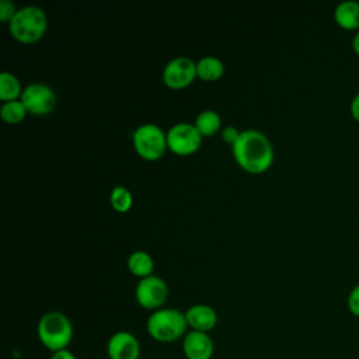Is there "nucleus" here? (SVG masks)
<instances>
[{
    "label": "nucleus",
    "mask_w": 359,
    "mask_h": 359,
    "mask_svg": "<svg viewBox=\"0 0 359 359\" xmlns=\"http://www.w3.org/2000/svg\"><path fill=\"white\" fill-rule=\"evenodd\" d=\"M233 157L247 172H265L273 163V147L266 135L257 129L241 130L238 139L231 146Z\"/></svg>",
    "instance_id": "nucleus-1"
},
{
    "label": "nucleus",
    "mask_w": 359,
    "mask_h": 359,
    "mask_svg": "<svg viewBox=\"0 0 359 359\" xmlns=\"http://www.w3.org/2000/svg\"><path fill=\"white\" fill-rule=\"evenodd\" d=\"M188 328L185 311L174 307H161L151 311L146 321L149 335L160 344H171L184 338Z\"/></svg>",
    "instance_id": "nucleus-2"
},
{
    "label": "nucleus",
    "mask_w": 359,
    "mask_h": 359,
    "mask_svg": "<svg viewBox=\"0 0 359 359\" xmlns=\"http://www.w3.org/2000/svg\"><path fill=\"white\" fill-rule=\"evenodd\" d=\"M36 335L42 346L50 352L66 349L73 338V324L65 313L52 310L39 318Z\"/></svg>",
    "instance_id": "nucleus-3"
},
{
    "label": "nucleus",
    "mask_w": 359,
    "mask_h": 359,
    "mask_svg": "<svg viewBox=\"0 0 359 359\" xmlns=\"http://www.w3.org/2000/svg\"><path fill=\"white\" fill-rule=\"evenodd\" d=\"M48 28L46 13L38 6H24L17 10L8 22L10 34L21 43H34L39 41Z\"/></svg>",
    "instance_id": "nucleus-4"
},
{
    "label": "nucleus",
    "mask_w": 359,
    "mask_h": 359,
    "mask_svg": "<svg viewBox=\"0 0 359 359\" xmlns=\"http://www.w3.org/2000/svg\"><path fill=\"white\" fill-rule=\"evenodd\" d=\"M132 142L136 153L147 161L161 158L168 149L167 132L151 122L139 125L132 133Z\"/></svg>",
    "instance_id": "nucleus-5"
},
{
    "label": "nucleus",
    "mask_w": 359,
    "mask_h": 359,
    "mask_svg": "<svg viewBox=\"0 0 359 359\" xmlns=\"http://www.w3.org/2000/svg\"><path fill=\"white\" fill-rule=\"evenodd\" d=\"M135 299L140 307L156 311L161 309L168 299V285L157 275L142 278L136 283Z\"/></svg>",
    "instance_id": "nucleus-6"
},
{
    "label": "nucleus",
    "mask_w": 359,
    "mask_h": 359,
    "mask_svg": "<svg viewBox=\"0 0 359 359\" xmlns=\"http://www.w3.org/2000/svg\"><path fill=\"white\" fill-rule=\"evenodd\" d=\"M167 144L175 154H194L202 144V135L194 123L177 122L167 130Z\"/></svg>",
    "instance_id": "nucleus-7"
},
{
    "label": "nucleus",
    "mask_w": 359,
    "mask_h": 359,
    "mask_svg": "<svg viewBox=\"0 0 359 359\" xmlns=\"http://www.w3.org/2000/svg\"><path fill=\"white\" fill-rule=\"evenodd\" d=\"M28 114L43 116L50 114L56 107V94L53 88L45 83H31L24 87L21 98Z\"/></svg>",
    "instance_id": "nucleus-8"
},
{
    "label": "nucleus",
    "mask_w": 359,
    "mask_h": 359,
    "mask_svg": "<svg viewBox=\"0 0 359 359\" xmlns=\"http://www.w3.org/2000/svg\"><path fill=\"white\" fill-rule=\"evenodd\" d=\"M196 74V62L188 56H177L167 62L163 69V81L172 90H181L188 87Z\"/></svg>",
    "instance_id": "nucleus-9"
},
{
    "label": "nucleus",
    "mask_w": 359,
    "mask_h": 359,
    "mask_svg": "<svg viewBox=\"0 0 359 359\" xmlns=\"http://www.w3.org/2000/svg\"><path fill=\"white\" fill-rule=\"evenodd\" d=\"M108 359H139V339L129 331H116L107 341Z\"/></svg>",
    "instance_id": "nucleus-10"
},
{
    "label": "nucleus",
    "mask_w": 359,
    "mask_h": 359,
    "mask_svg": "<svg viewBox=\"0 0 359 359\" xmlns=\"http://www.w3.org/2000/svg\"><path fill=\"white\" fill-rule=\"evenodd\" d=\"M182 353L187 359H212L215 344L209 332L188 331L182 338Z\"/></svg>",
    "instance_id": "nucleus-11"
},
{
    "label": "nucleus",
    "mask_w": 359,
    "mask_h": 359,
    "mask_svg": "<svg viewBox=\"0 0 359 359\" xmlns=\"http://www.w3.org/2000/svg\"><path fill=\"white\" fill-rule=\"evenodd\" d=\"M185 318L191 330L201 332H209L217 324L216 310L212 306L202 303L188 307L185 311Z\"/></svg>",
    "instance_id": "nucleus-12"
},
{
    "label": "nucleus",
    "mask_w": 359,
    "mask_h": 359,
    "mask_svg": "<svg viewBox=\"0 0 359 359\" xmlns=\"http://www.w3.org/2000/svg\"><path fill=\"white\" fill-rule=\"evenodd\" d=\"M337 25L346 31H359V1H341L334 10Z\"/></svg>",
    "instance_id": "nucleus-13"
},
{
    "label": "nucleus",
    "mask_w": 359,
    "mask_h": 359,
    "mask_svg": "<svg viewBox=\"0 0 359 359\" xmlns=\"http://www.w3.org/2000/svg\"><path fill=\"white\" fill-rule=\"evenodd\" d=\"M196 74L203 81H216L224 74V63L217 56H203L196 62Z\"/></svg>",
    "instance_id": "nucleus-14"
},
{
    "label": "nucleus",
    "mask_w": 359,
    "mask_h": 359,
    "mask_svg": "<svg viewBox=\"0 0 359 359\" xmlns=\"http://www.w3.org/2000/svg\"><path fill=\"white\" fill-rule=\"evenodd\" d=\"M128 269L132 275L137 276L139 279L150 276L153 275V269H154L153 257L143 250L133 251L128 257Z\"/></svg>",
    "instance_id": "nucleus-15"
},
{
    "label": "nucleus",
    "mask_w": 359,
    "mask_h": 359,
    "mask_svg": "<svg viewBox=\"0 0 359 359\" xmlns=\"http://www.w3.org/2000/svg\"><path fill=\"white\" fill-rule=\"evenodd\" d=\"M194 125L196 126V129L202 135V137L203 136L209 137V136H213L215 133H217L220 130L222 118L213 109H203L196 115Z\"/></svg>",
    "instance_id": "nucleus-16"
},
{
    "label": "nucleus",
    "mask_w": 359,
    "mask_h": 359,
    "mask_svg": "<svg viewBox=\"0 0 359 359\" xmlns=\"http://www.w3.org/2000/svg\"><path fill=\"white\" fill-rule=\"evenodd\" d=\"M22 87L18 77L10 72H1L0 74V98L1 101H14L21 98Z\"/></svg>",
    "instance_id": "nucleus-17"
},
{
    "label": "nucleus",
    "mask_w": 359,
    "mask_h": 359,
    "mask_svg": "<svg viewBox=\"0 0 359 359\" xmlns=\"http://www.w3.org/2000/svg\"><path fill=\"white\" fill-rule=\"evenodd\" d=\"M109 202H111V206L116 210V212H121V213H125L128 212L132 205H133V195L132 192L123 187V185H116L112 188L111 191V195H109Z\"/></svg>",
    "instance_id": "nucleus-18"
},
{
    "label": "nucleus",
    "mask_w": 359,
    "mask_h": 359,
    "mask_svg": "<svg viewBox=\"0 0 359 359\" xmlns=\"http://www.w3.org/2000/svg\"><path fill=\"white\" fill-rule=\"evenodd\" d=\"M28 111L24 107L21 100H14V101H7L3 102L0 108V115L4 122L7 123H18L27 116Z\"/></svg>",
    "instance_id": "nucleus-19"
},
{
    "label": "nucleus",
    "mask_w": 359,
    "mask_h": 359,
    "mask_svg": "<svg viewBox=\"0 0 359 359\" xmlns=\"http://www.w3.org/2000/svg\"><path fill=\"white\" fill-rule=\"evenodd\" d=\"M346 306H348V310L349 313L353 316V317H358L359 318V283L355 285L349 294H348V299H346Z\"/></svg>",
    "instance_id": "nucleus-20"
},
{
    "label": "nucleus",
    "mask_w": 359,
    "mask_h": 359,
    "mask_svg": "<svg viewBox=\"0 0 359 359\" xmlns=\"http://www.w3.org/2000/svg\"><path fill=\"white\" fill-rule=\"evenodd\" d=\"M17 7L14 4V1L11 0H0V20L3 22H10L11 18L15 15L17 13Z\"/></svg>",
    "instance_id": "nucleus-21"
},
{
    "label": "nucleus",
    "mask_w": 359,
    "mask_h": 359,
    "mask_svg": "<svg viewBox=\"0 0 359 359\" xmlns=\"http://www.w3.org/2000/svg\"><path fill=\"white\" fill-rule=\"evenodd\" d=\"M240 132H241V130H238L236 126H231V125L224 126V128L222 129V139H223L226 143H229L230 146H233L234 142L238 139Z\"/></svg>",
    "instance_id": "nucleus-22"
},
{
    "label": "nucleus",
    "mask_w": 359,
    "mask_h": 359,
    "mask_svg": "<svg viewBox=\"0 0 359 359\" xmlns=\"http://www.w3.org/2000/svg\"><path fill=\"white\" fill-rule=\"evenodd\" d=\"M349 112H351V116L359 123V93L351 100Z\"/></svg>",
    "instance_id": "nucleus-23"
},
{
    "label": "nucleus",
    "mask_w": 359,
    "mask_h": 359,
    "mask_svg": "<svg viewBox=\"0 0 359 359\" xmlns=\"http://www.w3.org/2000/svg\"><path fill=\"white\" fill-rule=\"evenodd\" d=\"M49 359H77V358H76V355L72 351H69L66 348V349H60V351L52 352Z\"/></svg>",
    "instance_id": "nucleus-24"
},
{
    "label": "nucleus",
    "mask_w": 359,
    "mask_h": 359,
    "mask_svg": "<svg viewBox=\"0 0 359 359\" xmlns=\"http://www.w3.org/2000/svg\"><path fill=\"white\" fill-rule=\"evenodd\" d=\"M352 49L359 56V31H356V34L352 38Z\"/></svg>",
    "instance_id": "nucleus-25"
}]
</instances>
